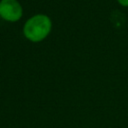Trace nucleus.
I'll return each mask as SVG.
<instances>
[{
	"label": "nucleus",
	"instance_id": "obj_3",
	"mask_svg": "<svg viewBox=\"0 0 128 128\" xmlns=\"http://www.w3.org/2000/svg\"><path fill=\"white\" fill-rule=\"evenodd\" d=\"M118 2V4L122 7H125V8H128V0H116Z\"/></svg>",
	"mask_w": 128,
	"mask_h": 128
},
{
	"label": "nucleus",
	"instance_id": "obj_1",
	"mask_svg": "<svg viewBox=\"0 0 128 128\" xmlns=\"http://www.w3.org/2000/svg\"><path fill=\"white\" fill-rule=\"evenodd\" d=\"M52 19L43 13H37L29 17L23 24L22 33L25 39L32 43L44 41L51 33Z\"/></svg>",
	"mask_w": 128,
	"mask_h": 128
},
{
	"label": "nucleus",
	"instance_id": "obj_2",
	"mask_svg": "<svg viewBox=\"0 0 128 128\" xmlns=\"http://www.w3.org/2000/svg\"><path fill=\"white\" fill-rule=\"evenodd\" d=\"M23 16V7L18 0H0V18L6 22H18Z\"/></svg>",
	"mask_w": 128,
	"mask_h": 128
}]
</instances>
